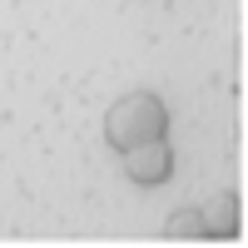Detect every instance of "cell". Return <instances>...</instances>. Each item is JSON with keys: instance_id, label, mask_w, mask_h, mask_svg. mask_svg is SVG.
<instances>
[{"instance_id": "cell-1", "label": "cell", "mask_w": 248, "mask_h": 248, "mask_svg": "<svg viewBox=\"0 0 248 248\" xmlns=\"http://www.w3.org/2000/svg\"><path fill=\"white\" fill-rule=\"evenodd\" d=\"M169 134V109H164V99L149 94V90H129V94H119L109 114H105V144L114 154H129L139 149V144H149V139H164Z\"/></svg>"}, {"instance_id": "cell-2", "label": "cell", "mask_w": 248, "mask_h": 248, "mask_svg": "<svg viewBox=\"0 0 248 248\" xmlns=\"http://www.w3.org/2000/svg\"><path fill=\"white\" fill-rule=\"evenodd\" d=\"M124 174H129V184H139V189H159V184L174 179V149L169 139H149L139 144V149L124 154Z\"/></svg>"}, {"instance_id": "cell-3", "label": "cell", "mask_w": 248, "mask_h": 248, "mask_svg": "<svg viewBox=\"0 0 248 248\" xmlns=\"http://www.w3.org/2000/svg\"><path fill=\"white\" fill-rule=\"evenodd\" d=\"M199 238H238V194L223 189L199 209Z\"/></svg>"}, {"instance_id": "cell-4", "label": "cell", "mask_w": 248, "mask_h": 248, "mask_svg": "<svg viewBox=\"0 0 248 248\" xmlns=\"http://www.w3.org/2000/svg\"><path fill=\"white\" fill-rule=\"evenodd\" d=\"M164 233L169 238H199V209H179L164 218Z\"/></svg>"}]
</instances>
